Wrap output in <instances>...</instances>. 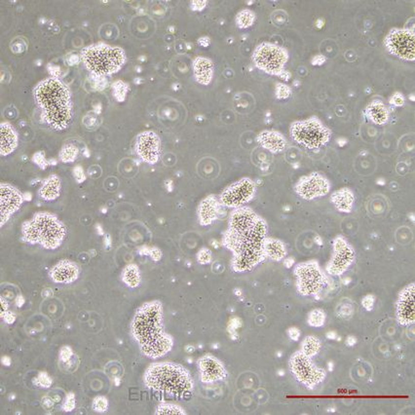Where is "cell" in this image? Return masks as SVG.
I'll list each match as a JSON object with an SVG mask.
<instances>
[{
  "instance_id": "cell-25",
  "label": "cell",
  "mask_w": 415,
  "mask_h": 415,
  "mask_svg": "<svg viewBox=\"0 0 415 415\" xmlns=\"http://www.w3.org/2000/svg\"><path fill=\"white\" fill-rule=\"evenodd\" d=\"M18 145L17 134L10 124H1V154L12 153Z\"/></svg>"
},
{
  "instance_id": "cell-47",
  "label": "cell",
  "mask_w": 415,
  "mask_h": 415,
  "mask_svg": "<svg viewBox=\"0 0 415 415\" xmlns=\"http://www.w3.org/2000/svg\"><path fill=\"white\" fill-rule=\"evenodd\" d=\"M54 404H55L54 400H52V399L49 398V397H45V398L42 400L43 407H45L46 409H51V408L54 406Z\"/></svg>"
},
{
  "instance_id": "cell-45",
  "label": "cell",
  "mask_w": 415,
  "mask_h": 415,
  "mask_svg": "<svg viewBox=\"0 0 415 415\" xmlns=\"http://www.w3.org/2000/svg\"><path fill=\"white\" fill-rule=\"evenodd\" d=\"M362 303H363V306L365 307V309H366V310H368V311L372 310L373 305H374V296H373V295H371V294H368V295H366V296L364 297L363 302Z\"/></svg>"
},
{
  "instance_id": "cell-13",
  "label": "cell",
  "mask_w": 415,
  "mask_h": 415,
  "mask_svg": "<svg viewBox=\"0 0 415 415\" xmlns=\"http://www.w3.org/2000/svg\"><path fill=\"white\" fill-rule=\"evenodd\" d=\"M355 260L353 247L343 237H337L334 241V256L327 264L326 270L330 275L339 276L352 265Z\"/></svg>"
},
{
  "instance_id": "cell-46",
  "label": "cell",
  "mask_w": 415,
  "mask_h": 415,
  "mask_svg": "<svg viewBox=\"0 0 415 415\" xmlns=\"http://www.w3.org/2000/svg\"><path fill=\"white\" fill-rule=\"evenodd\" d=\"M288 336L293 341H297L300 337V330L297 327H291L288 330Z\"/></svg>"
},
{
  "instance_id": "cell-6",
  "label": "cell",
  "mask_w": 415,
  "mask_h": 415,
  "mask_svg": "<svg viewBox=\"0 0 415 415\" xmlns=\"http://www.w3.org/2000/svg\"><path fill=\"white\" fill-rule=\"evenodd\" d=\"M81 60L92 73L97 76H105L121 69L126 62V55L119 47L99 44L84 49Z\"/></svg>"
},
{
  "instance_id": "cell-3",
  "label": "cell",
  "mask_w": 415,
  "mask_h": 415,
  "mask_svg": "<svg viewBox=\"0 0 415 415\" xmlns=\"http://www.w3.org/2000/svg\"><path fill=\"white\" fill-rule=\"evenodd\" d=\"M145 384L154 391L177 398H182L193 390V380L188 370L174 363L151 365L146 370Z\"/></svg>"
},
{
  "instance_id": "cell-36",
  "label": "cell",
  "mask_w": 415,
  "mask_h": 415,
  "mask_svg": "<svg viewBox=\"0 0 415 415\" xmlns=\"http://www.w3.org/2000/svg\"><path fill=\"white\" fill-rule=\"evenodd\" d=\"M113 89H114V96L116 97V99L118 101H124L125 96L127 94V90H128V86L124 82H116L113 85Z\"/></svg>"
},
{
  "instance_id": "cell-7",
  "label": "cell",
  "mask_w": 415,
  "mask_h": 415,
  "mask_svg": "<svg viewBox=\"0 0 415 415\" xmlns=\"http://www.w3.org/2000/svg\"><path fill=\"white\" fill-rule=\"evenodd\" d=\"M291 135L297 144L314 149L325 146L330 140L331 132L320 119L311 117L292 124Z\"/></svg>"
},
{
  "instance_id": "cell-21",
  "label": "cell",
  "mask_w": 415,
  "mask_h": 415,
  "mask_svg": "<svg viewBox=\"0 0 415 415\" xmlns=\"http://www.w3.org/2000/svg\"><path fill=\"white\" fill-rule=\"evenodd\" d=\"M194 75L197 82L203 85H208L213 79V63L207 58H197L193 62Z\"/></svg>"
},
{
  "instance_id": "cell-49",
  "label": "cell",
  "mask_w": 415,
  "mask_h": 415,
  "mask_svg": "<svg viewBox=\"0 0 415 415\" xmlns=\"http://www.w3.org/2000/svg\"><path fill=\"white\" fill-rule=\"evenodd\" d=\"M150 256L152 259H154L155 261H158L160 258H162V253L158 250V248H153L150 251Z\"/></svg>"
},
{
  "instance_id": "cell-39",
  "label": "cell",
  "mask_w": 415,
  "mask_h": 415,
  "mask_svg": "<svg viewBox=\"0 0 415 415\" xmlns=\"http://www.w3.org/2000/svg\"><path fill=\"white\" fill-rule=\"evenodd\" d=\"M211 260H212L211 252L207 248H202L198 254V261L201 264H207V263H210Z\"/></svg>"
},
{
  "instance_id": "cell-20",
  "label": "cell",
  "mask_w": 415,
  "mask_h": 415,
  "mask_svg": "<svg viewBox=\"0 0 415 415\" xmlns=\"http://www.w3.org/2000/svg\"><path fill=\"white\" fill-rule=\"evenodd\" d=\"M173 347V339L167 334H165L161 338L156 341L147 344L144 347H141L142 353L151 359H158L164 355H166L171 351Z\"/></svg>"
},
{
  "instance_id": "cell-12",
  "label": "cell",
  "mask_w": 415,
  "mask_h": 415,
  "mask_svg": "<svg viewBox=\"0 0 415 415\" xmlns=\"http://www.w3.org/2000/svg\"><path fill=\"white\" fill-rule=\"evenodd\" d=\"M256 193V185L250 179H243L231 184L225 189L222 196L220 202L226 207L240 208L241 206L250 202Z\"/></svg>"
},
{
  "instance_id": "cell-28",
  "label": "cell",
  "mask_w": 415,
  "mask_h": 415,
  "mask_svg": "<svg viewBox=\"0 0 415 415\" xmlns=\"http://www.w3.org/2000/svg\"><path fill=\"white\" fill-rule=\"evenodd\" d=\"M61 192V180L57 177L53 176L47 179L39 190V196L46 201L55 200L60 195Z\"/></svg>"
},
{
  "instance_id": "cell-10",
  "label": "cell",
  "mask_w": 415,
  "mask_h": 415,
  "mask_svg": "<svg viewBox=\"0 0 415 415\" xmlns=\"http://www.w3.org/2000/svg\"><path fill=\"white\" fill-rule=\"evenodd\" d=\"M384 44L390 54L404 61H414V33L407 29H393L385 37Z\"/></svg>"
},
{
  "instance_id": "cell-29",
  "label": "cell",
  "mask_w": 415,
  "mask_h": 415,
  "mask_svg": "<svg viewBox=\"0 0 415 415\" xmlns=\"http://www.w3.org/2000/svg\"><path fill=\"white\" fill-rule=\"evenodd\" d=\"M321 346H322V344H321V341L319 340V338H317L314 336H309V337H306L303 339V341L301 342V350L300 351L304 353L306 356L312 358L319 353Z\"/></svg>"
},
{
  "instance_id": "cell-31",
  "label": "cell",
  "mask_w": 415,
  "mask_h": 415,
  "mask_svg": "<svg viewBox=\"0 0 415 415\" xmlns=\"http://www.w3.org/2000/svg\"><path fill=\"white\" fill-rule=\"evenodd\" d=\"M256 21V15L251 10H242L236 17V23L238 27L244 30L252 26Z\"/></svg>"
},
{
  "instance_id": "cell-41",
  "label": "cell",
  "mask_w": 415,
  "mask_h": 415,
  "mask_svg": "<svg viewBox=\"0 0 415 415\" xmlns=\"http://www.w3.org/2000/svg\"><path fill=\"white\" fill-rule=\"evenodd\" d=\"M72 356H73V353H72L71 348L67 347V346L62 348V350H61V362L63 363V365L67 364L70 359H72Z\"/></svg>"
},
{
  "instance_id": "cell-17",
  "label": "cell",
  "mask_w": 415,
  "mask_h": 415,
  "mask_svg": "<svg viewBox=\"0 0 415 415\" xmlns=\"http://www.w3.org/2000/svg\"><path fill=\"white\" fill-rule=\"evenodd\" d=\"M201 380L204 383H213L225 379L227 371L224 364L212 355H205L197 362Z\"/></svg>"
},
{
  "instance_id": "cell-5",
  "label": "cell",
  "mask_w": 415,
  "mask_h": 415,
  "mask_svg": "<svg viewBox=\"0 0 415 415\" xmlns=\"http://www.w3.org/2000/svg\"><path fill=\"white\" fill-rule=\"evenodd\" d=\"M132 334L141 347L156 341L165 335L160 303H146L136 311L132 323Z\"/></svg>"
},
{
  "instance_id": "cell-2",
  "label": "cell",
  "mask_w": 415,
  "mask_h": 415,
  "mask_svg": "<svg viewBox=\"0 0 415 415\" xmlns=\"http://www.w3.org/2000/svg\"><path fill=\"white\" fill-rule=\"evenodd\" d=\"M34 99L41 116L51 128L63 131L72 119V104L68 87L59 79L47 78L34 89Z\"/></svg>"
},
{
  "instance_id": "cell-26",
  "label": "cell",
  "mask_w": 415,
  "mask_h": 415,
  "mask_svg": "<svg viewBox=\"0 0 415 415\" xmlns=\"http://www.w3.org/2000/svg\"><path fill=\"white\" fill-rule=\"evenodd\" d=\"M331 202L335 204L338 211L342 213H350L355 202V196L350 189L342 188L333 194Z\"/></svg>"
},
{
  "instance_id": "cell-1",
  "label": "cell",
  "mask_w": 415,
  "mask_h": 415,
  "mask_svg": "<svg viewBox=\"0 0 415 415\" xmlns=\"http://www.w3.org/2000/svg\"><path fill=\"white\" fill-rule=\"evenodd\" d=\"M265 222L248 208H236L229 218L225 245L234 258H265L263 242L266 239Z\"/></svg>"
},
{
  "instance_id": "cell-15",
  "label": "cell",
  "mask_w": 415,
  "mask_h": 415,
  "mask_svg": "<svg viewBox=\"0 0 415 415\" xmlns=\"http://www.w3.org/2000/svg\"><path fill=\"white\" fill-rule=\"evenodd\" d=\"M414 284L406 286L397 301V321L400 325H413L415 322Z\"/></svg>"
},
{
  "instance_id": "cell-53",
  "label": "cell",
  "mask_w": 415,
  "mask_h": 415,
  "mask_svg": "<svg viewBox=\"0 0 415 415\" xmlns=\"http://www.w3.org/2000/svg\"><path fill=\"white\" fill-rule=\"evenodd\" d=\"M23 303H24V300H23V296H19V297L17 298V300H16L17 306H18V307H21V306H23Z\"/></svg>"
},
{
  "instance_id": "cell-48",
  "label": "cell",
  "mask_w": 415,
  "mask_h": 415,
  "mask_svg": "<svg viewBox=\"0 0 415 415\" xmlns=\"http://www.w3.org/2000/svg\"><path fill=\"white\" fill-rule=\"evenodd\" d=\"M74 176H75V179L78 182H82L83 180H85L84 173H83L82 169L80 168V167H77L74 170Z\"/></svg>"
},
{
  "instance_id": "cell-16",
  "label": "cell",
  "mask_w": 415,
  "mask_h": 415,
  "mask_svg": "<svg viewBox=\"0 0 415 415\" xmlns=\"http://www.w3.org/2000/svg\"><path fill=\"white\" fill-rule=\"evenodd\" d=\"M135 151L146 163L155 164L160 156L159 136L153 132L141 134L136 139Z\"/></svg>"
},
{
  "instance_id": "cell-35",
  "label": "cell",
  "mask_w": 415,
  "mask_h": 415,
  "mask_svg": "<svg viewBox=\"0 0 415 415\" xmlns=\"http://www.w3.org/2000/svg\"><path fill=\"white\" fill-rule=\"evenodd\" d=\"M78 149L77 147L73 146H66L61 151V159L63 162H72L77 157Z\"/></svg>"
},
{
  "instance_id": "cell-38",
  "label": "cell",
  "mask_w": 415,
  "mask_h": 415,
  "mask_svg": "<svg viewBox=\"0 0 415 415\" xmlns=\"http://www.w3.org/2000/svg\"><path fill=\"white\" fill-rule=\"evenodd\" d=\"M35 383L37 386H40L43 388H49L52 385V379L45 372H40L38 377L36 378Z\"/></svg>"
},
{
  "instance_id": "cell-8",
  "label": "cell",
  "mask_w": 415,
  "mask_h": 415,
  "mask_svg": "<svg viewBox=\"0 0 415 415\" xmlns=\"http://www.w3.org/2000/svg\"><path fill=\"white\" fill-rule=\"evenodd\" d=\"M288 60L289 54L286 49L269 42H263L257 46L253 54V62L258 69L281 77L285 74Z\"/></svg>"
},
{
  "instance_id": "cell-14",
  "label": "cell",
  "mask_w": 415,
  "mask_h": 415,
  "mask_svg": "<svg viewBox=\"0 0 415 415\" xmlns=\"http://www.w3.org/2000/svg\"><path fill=\"white\" fill-rule=\"evenodd\" d=\"M330 185L328 180L318 173L303 177L295 185L296 193L305 200L323 197L328 193Z\"/></svg>"
},
{
  "instance_id": "cell-11",
  "label": "cell",
  "mask_w": 415,
  "mask_h": 415,
  "mask_svg": "<svg viewBox=\"0 0 415 415\" xmlns=\"http://www.w3.org/2000/svg\"><path fill=\"white\" fill-rule=\"evenodd\" d=\"M297 277V289L303 295H311L321 292L325 285V276L316 261L297 265L294 270Z\"/></svg>"
},
{
  "instance_id": "cell-33",
  "label": "cell",
  "mask_w": 415,
  "mask_h": 415,
  "mask_svg": "<svg viewBox=\"0 0 415 415\" xmlns=\"http://www.w3.org/2000/svg\"><path fill=\"white\" fill-rule=\"evenodd\" d=\"M337 314L338 318L345 320L350 319L354 314V306L352 302L348 299H345L339 303L337 308Z\"/></svg>"
},
{
  "instance_id": "cell-42",
  "label": "cell",
  "mask_w": 415,
  "mask_h": 415,
  "mask_svg": "<svg viewBox=\"0 0 415 415\" xmlns=\"http://www.w3.org/2000/svg\"><path fill=\"white\" fill-rule=\"evenodd\" d=\"M291 94V89L284 84H279L278 88H277V97L283 100V99H287Z\"/></svg>"
},
{
  "instance_id": "cell-40",
  "label": "cell",
  "mask_w": 415,
  "mask_h": 415,
  "mask_svg": "<svg viewBox=\"0 0 415 415\" xmlns=\"http://www.w3.org/2000/svg\"><path fill=\"white\" fill-rule=\"evenodd\" d=\"M241 326V321L238 318H234L231 320L230 324L228 325V331L230 334V337H232L233 339H235L236 337H238L236 334V330Z\"/></svg>"
},
{
  "instance_id": "cell-22",
  "label": "cell",
  "mask_w": 415,
  "mask_h": 415,
  "mask_svg": "<svg viewBox=\"0 0 415 415\" xmlns=\"http://www.w3.org/2000/svg\"><path fill=\"white\" fill-rule=\"evenodd\" d=\"M258 142L271 152H279L285 149L287 142L284 136L274 131H265L258 135Z\"/></svg>"
},
{
  "instance_id": "cell-30",
  "label": "cell",
  "mask_w": 415,
  "mask_h": 415,
  "mask_svg": "<svg viewBox=\"0 0 415 415\" xmlns=\"http://www.w3.org/2000/svg\"><path fill=\"white\" fill-rule=\"evenodd\" d=\"M123 281L126 285L131 288H135L140 285L141 275L139 268L135 265H129L123 272Z\"/></svg>"
},
{
  "instance_id": "cell-23",
  "label": "cell",
  "mask_w": 415,
  "mask_h": 415,
  "mask_svg": "<svg viewBox=\"0 0 415 415\" xmlns=\"http://www.w3.org/2000/svg\"><path fill=\"white\" fill-rule=\"evenodd\" d=\"M219 205L213 196H209L203 200L199 206V219L203 225H211L218 214Z\"/></svg>"
},
{
  "instance_id": "cell-54",
  "label": "cell",
  "mask_w": 415,
  "mask_h": 415,
  "mask_svg": "<svg viewBox=\"0 0 415 415\" xmlns=\"http://www.w3.org/2000/svg\"><path fill=\"white\" fill-rule=\"evenodd\" d=\"M2 363H3V365H5V366H10L11 359H10V358H8V357H3V358H2Z\"/></svg>"
},
{
  "instance_id": "cell-18",
  "label": "cell",
  "mask_w": 415,
  "mask_h": 415,
  "mask_svg": "<svg viewBox=\"0 0 415 415\" xmlns=\"http://www.w3.org/2000/svg\"><path fill=\"white\" fill-rule=\"evenodd\" d=\"M1 225H4L23 203L21 193L8 184H1Z\"/></svg>"
},
{
  "instance_id": "cell-43",
  "label": "cell",
  "mask_w": 415,
  "mask_h": 415,
  "mask_svg": "<svg viewBox=\"0 0 415 415\" xmlns=\"http://www.w3.org/2000/svg\"><path fill=\"white\" fill-rule=\"evenodd\" d=\"M75 407V399H74V395L72 393H70L67 397L66 403L63 405V408L65 411H71L73 408Z\"/></svg>"
},
{
  "instance_id": "cell-27",
  "label": "cell",
  "mask_w": 415,
  "mask_h": 415,
  "mask_svg": "<svg viewBox=\"0 0 415 415\" xmlns=\"http://www.w3.org/2000/svg\"><path fill=\"white\" fill-rule=\"evenodd\" d=\"M263 253L265 258H269L272 260H281L285 258L287 254L286 246L283 242L276 239H265L263 242Z\"/></svg>"
},
{
  "instance_id": "cell-37",
  "label": "cell",
  "mask_w": 415,
  "mask_h": 415,
  "mask_svg": "<svg viewBox=\"0 0 415 415\" xmlns=\"http://www.w3.org/2000/svg\"><path fill=\"white\" fill-rule=\"evenodd\" d=\"M108 403L104 397H98L93 402V409L97 412H104L107 410Z\"/></svg>"
},
{
  "instance_id": "cell-55",
  "label": "cell",
  "mask_w": 415,
  "mask_h": 415,
  "mask_svg": "<svg viewBox=\"0 0 415 415\" xmlns=\"http://www.w3.org/2000/svg\"><path fill=\"white\" fill-rule=\"evenodd\" d=\"M326 337L328 339H336L337 338V334L334 333V331H329V333L326 334Z\"/></svg>"
},
{
  "instance_id": "cell-57",
  "label": "cell",
  "mask_w": 415,
  "mask_h": 415,
  "mask_svg": "<svg viewBox=\"0 0 415 415\" xmlns=\"http://www.w3.org/2000/svg\"><path fill=\"white\" fill-rule=\"evenodd\" d=\"M185 350H186L188 353H191V352H193V351H194V347H193V346H190V345H188V346H186Z\"/></svg>"
},
{
  "instance_id": "cell-56",
  "label": "cell",
  "mask_w": 415,
  "mask_h": 415,
  "mask_svg": "<svg viewBox=\"0 0 415 415\" xmlns=\"http://www.w3.org/2000/svg\"><path fill=\"white\" fill-rule=\"evenodd\" d=\"M292 264H293V259H292V258H289V259H287V260H286V262H285V265H286L287 267H291Z\"/></svg>"
},
{
  "instance_id": "cell-9",
  "label": "cell",
  "mask_w": 415,
  "mask_h": 415,
  "mask_svg": "<svg viewBox=\"0 0 415 415\" xmlns=\"http://www.w3.org/2000/svg\"><path fill=\"white\" fill-rule=\"evenodd\" d=\"M289 366L294 377L311 390L320 385L326 377L325 370L314 365L311 358L301 351L292 354Z\"/></svg>"
},
{
  "instance_id": "cell-52",
  "label": "cell",
  "mask_w": 415,
  "mask_h": 415,
  "mask_svg": "<svg viewBox=\"0 0 415 415\" xmlns=\"http://www.w3.org/2000/svg\"><path fill=\"white\" fill-rule=\"evenodd\" d=\"M356 343H357V338L356 337H353V336L347 337V339H346V345L347 346L353 347L354 345H356Z\"/></svg>"
},
{
  "instance_id": "cell-19",
  "label": "cell",
  "mask_w": 415,
  "mask_h": 415,
  "mask_svg": "<svg viewBox=\"0 0 415 415\" xmlns=\"http://www.w3.org/2000/svg\"><path fill=\"white\" fill-rule=\"evenodd\" d=\"M78 276L77 265L68 260L59 262L50 271L51 279L58 284H70L77 280Z\"/></svg>"
},
{
  "instance_id": "cell-44",
  "label": "cell",
  "mask_w": 415,
  "mask_h": 415,
  "mask_svg": "<svg viewBox=\"0 0 415 415\" xmlns=\"http://www.w3.org/2000/svg\"><path fill=\"white\" fill-rule=\"evenodd\" d=\"M390 103L393 105L396 106H403L404 103V97L400 94V93H396L395 95H393L392 98L390 99Z\"/></svg>"
},
{
  "instance_id": "cell-32",
  "label": "cell",
  "mask_w": 415,
  "mask_h": 415,
  "mask_svg": "<svg viewBox=\"0 0 415 415\" xmlns=\"http://www.w3.org/2000/svg\"><path fill=\"white\" fill-rule=\"evenodd\" d=\"M325 311L322 309H314L310 312L308 316V324L314 327H320L323 326L325 322Z\"/></svg>"
},
{
  "instance_id": "cell-58",
  "label": "cell",
  "mask_w": 415,
  "mask_h": 415,
  "mask_svg": "<svg viewBox=\"0 0 415 415\" xmlns=\"http://www.w3.org/2000/svg\"><path fill=\"white\" fill-rule=\"evenodd\" d=\"M333 369H334V365H333V363H329V364H328V370L331 371Z\"/></svg>"
},
{
  "instance_id": "cell-4",
  "label": "cell",
  "mask_w": 415,
  "mask_h": 415,
  "mask_svg": "<svg viewBox=\"0 0 415 415\" xmlns=\"http://www.w3.org/2000/svg\"><path fill=\"white\" fill-rule=\"evenodd\" d=\"M66 234V227L51 213H37L32 220L23 225V238L25 242L40 244L48 250L60 247Z\"/></svg>"
},
{
  "instance_id": "cell-50",
  "label": "cell",
  "mask_w": 415,
  "mask_h": 415,
  "mask_svg": "<svg viewBox=\"0 0 415 415\" xmlns=\"http://www.w3.org/2000/svg\"><path fill=\"white\" fill-rule=\"evenodd\" d=\"M34 161H35V163H37L40 166H43V163L45 164V159H44V156H43L42 153L35 154L34 155Z\"/></svg>"
},
{
  "instance_id": "cell-24",
  "label": "cell",
  "mask_w": 415,
  "mask_h": 415,
  "mask_svg": "<svg viewBox=\"0 0 415 415\" xmlns=\"http://www.w3.org/2000/svg\"><path fill=\"white\" fill-rule=\"evenodd\" d=\"M366 115L372 123L383 125L388 121L389 110L381 101L375 100L367 106Z\"/></svg>"
},
{
  "instance_id": "cell-34",
  "label": "cell",
  "mask_w": 415,
  "mask_h": 415,
  "mask_svg": "<svg viewBox=\"0 0 415 415\" xmlns=\"http://www.w3.org/2000/svg\"><path fill=\"white\" fill-rule=\"evenodd\" d=\"M156 414H185V411L176 404H162L158 406Z\"/></svg>"
},
{
  "instance_id": "cell-51",
  "label": "cell",
  "mask_w": 415,
  "mask_h": 415,
  "mask_svg": "<svg viewBox=\"0 0 415 415\" xmlns=\"http://www.w3.org/2000/svg\"><path fill=\"white\" fill-rule=\"evenodd\" d=\"M4 319H5V322H6L7 324H12V323H14V322H15V320H16L15 315L13 314L12 312L5 313V317H4Z\"/></svg>"
}]
</instances>
